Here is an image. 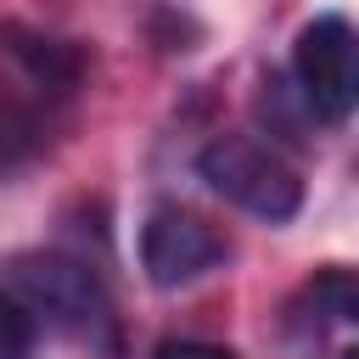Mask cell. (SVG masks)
I'll use <instances>...</instances> for the list:
<instances>
[{
  "mask_svg": "<svg viewBox=\"0 0 359 359\" xmlns=\"http://www.w3.org/2000/svg\"><path fill=\"white\" fill-rule=\"evenodd\" d=\"M11 292L28 303L34 320H45V325H56L67 337H84L101 353H118L112 297H107L101 275L84 258H67V252H17L11 258Z\"/></svg>",
  "mask_w": 359,
  "mask_h": 359,
  "instance_id": "1",
  "label": "cell"
},
{
  "mask_svg": "<svg viewBox=\"0 0 359 359\" xmlns=\"http://www.w3.org/2000/svg\"><path fill=\"white\" fill-rule=\"evenodd\" d=\"M196 174L208 180L213 196H224L230 208H241V213H252L264 224H286L303 208L297 168L275 146H264L252 135H213L196 151Z\"/></svg>",
  "mask_w": 359,
  "mask_h": 359,
  "instance_id": "2",
  "label": "cell"
},
{
  "mask_svg": "<svg viewBox=\"0 0 359 359\" xmlns=\"http://www.w3.org/2000/svg\"><path fill=\"white\" fill-rule=\"evenodd\" d=\"M292 73L303 90V107L325 123H348L353 95H359V39L342 11H320L314 22L297 28L292 45Z\"/></svg>",
  "mask_w": 359,
  "mask_h": 359,
  "instance_id": "3",
  "label": "cell"
},
{
  "mask_svg": "<svg viewBox=\"0 0 359 359\" xmlns=\"http://www.w3.org/2000/svg\"><path fill=\"white\" fill-rule=\"evenodd\" d=\"M213 264H224V236L185 213V208H157L140 224V269L157 292H180L191 280H202Z\"/></svg>",
  "mask_w": 359,
  "mask_h": 359,
  "instance_id": "4",
  "label": "cell"
},
{
  "mask_svg": "<svg viewBox=\"0 0 359 359\" xmlns=\"http://www.w3.org/2000/svg\"><path fill=\"white\" fill-rule=\"evenodd\" d=\"M0 45H6V56L22 67V79H28L34 90L67 95V90L79 84V73H84V56H79L67 39L34 34V28H22V22H6V28H0Z\"/></svg>",
  "mask_w": 359,
  "mask_h": 359,
  "instance_id": "5",
  "label": "cell"
},
{
  "mask_svg": "<svg viewBox=\"0 0 359 359\" xmlns=\"http://www.w3.org/2000/svg\"><path fill=\"white\" fill-rule=\"evenodd\" d=\"M303 297L314 303V314H320L325 325H353V314H359V292H353V275H348L342 264H325V269L309 280Z\"/></svg>",
  "mask_w": 359,
  "mask_h": 359,
  "instance_id": "6",
  "label": "cell"
},
{
  "mask_svg": "<svg viewBox=\"0 0 359 359\" xmlns=\"http://www.w3.org/2000/svg\"><path fill=\"white\" fill-rule=\"evenodd\" d=\"M34 337H39V320L28 314V303L11 286H0V359H28Z\"/></svg>",
  "mask_w": 359,
  "mask_h": 359,
  "instance_id": "7",
  "label": "cell"
},
{
  "mask_svg": "<svg viewBox=\"0 0 359 359\" xmlns=\"http://www.w3.org/2000/svg\"><path fill=\"white\" fill-rule=\"evenodd\" d=\"M151 359H241L236 348H224V342H196V337H168V342H157V353Z\"/></svg>",
  "mask_w": 359,
  "mask_h": 359,
  "instance_id": "8",
  "label": "cell"
}]
</instances>
